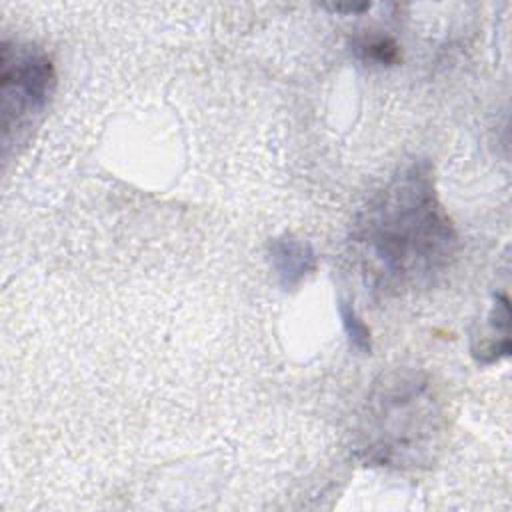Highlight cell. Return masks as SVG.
I'll return each mask as SVG.
<instances>
[{"label":"cell","mask_w":512,"mask_h":512,"mask_svg":"<svg viewBox=\"0 0 512 512\" xmlns=\"http://www.w3.org/2000/svg\"><path fill=\"white\" fill-rule=\"evenodd\" d=\"M330 12H338V14H362L366 10L372 8L370 2H362V4H328L324 6Z\"/></svg>","instance_id":"cell-7"},{"label":"cell","mask_w":512,"mask_h":512,"mask_svg":"<svg viewBox=\"0 0 512 512\" xmlns=\"http://www.w3.org/2000/svg\"><path fill=\"white\" fill-rule=\"evenodd\" d=\"M352 54L370 66H394L400 62V46L388 34L362 32L352 38Z\"/></svg>","instance_id":"cell-5"},{"label":"cell","mask_w":512,"mask_h":512,"mask_svg":"<svg viewBox=\"0 0 512 512\" xmlns=\"http://www.w3.org/2000/svg\"><path fill=\"white\" fill-rule=\"evenodd\" d=\"M338 314H340L342 328L348 336L350 346L360 354H370L372 352V332H370L368 324L362 320V316L356 312V308L350 302L340 298Z\"/></svg>","instance_id":"cell-6"},{"label":"cell","mask_w":512,"mask_h":512,"mask_svg":"<svg viewBox=\"0 0 512 512\" xmlns=\"http://www.w3.org/2000/svg\"><path fill=\"white\" fill-rule=\"evenodd\" d=\"M352 246L362 274L382 294L430 286L452 266L458 232L430 162L414 160L374 192L354 218Z\"/></svg>","instance_id":"cell-1"},{"label":"cell","mask_w":512,"mask_h":512,"mask_svg":"<svg viewBox=\"0 0 512 512\" xmlns=\"http://www.w3.org/2000/svg\"><path fill=\"white\" fill-rule=\"evenodd\" d=\"M58 76L52 58L30 42L4 38L0 44V114L4 156L20 144L48 108Z\"/></svg>","instance_id":"cell-3"},{"label":"cell","mask_w":512,"mask_h":512,"mask_svg":"<svg viewBox=\"0 0 512 512\" xmlns=\"http://www.w3.org/2000/svg\"><path fill=\"white\" fill-rule=\"evenodd\" d=\"M266 254L274 278L284 290H296L318 270V256L312 244L294 234L270 238Z\"/></svg>","instance_id":"cell-4"},{"label":"cell","mask_w":512,"mask_h":512,"mask_svg":"<svg viewBox=\"0 0 512 512\" xmlns=\"http://www.w3.org/2000/svg\"><path fill=\"white\" fill-rule=\"evenodd\" d=\"M360 434L370 464L416 468L430 462L442 434L430 384L414 374L384 378L368 400Z\"/></svg>","instance_id":"cell-2"}]
</instances>
